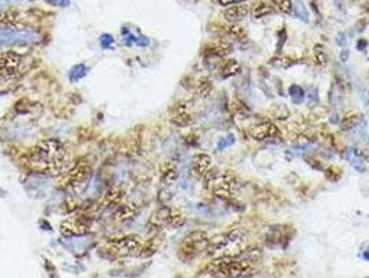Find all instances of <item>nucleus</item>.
<instances>
[{"mask_svg": "<svg viewBox=\"0 0 369 278\" xmlns=\"http://www.w3.org/2000/svg\"><path fill=\"white\" fill-rule=\"evenodd\" d=\"M68 154L64 145L57 139H44L36 144L30 152V161L35 167L50 175H60L67 167Z\"/></svg>", "mask_w": 369, "mask_h": 278, "instance_id": "1", "label": "nucleus"}, {"mask_svg": "<svg viewBox=\"0 0 369 278\" xmlns=\"http://www.w3.org/2000/svg\"><path fill=\"white\" fill-rule=\"evenodd\" d=\"M204 182L206 187L212 194L222 199H229L233 195L235 187H236V177L232 174V171H224L218 173L214 170H210L204 175Z\"/></svg>", "mask_w": 369, "mask_h": 278, "instance_id": "2", "label": "nucleus"}, {"mask_svg": "<svg viewBox=\"0 0 369 278\" xmlns=\"http://www.w3.org/2000/svg\"><path fill=\"white\" fill-rule=\"evenodd\" d=\"M210 239L207 237V234L204 231H193L189 235L185 237L183 242L179 246V258L189 262L197 256V254L207 250Z\"/></svg>", "mask_w": 369, "mask_h": 278, "instance_id": "3", "label": "nucleus"}, {"mask_svg": "<svg viewBox=\"0 0 369 278\" xmlns=\"http://www.w3.org/2000/svg\"><path fill=\"white\" fill-rule=\"evenodd\" d=\"M38 40V35L27 28H10L0 30V45H24Z\"/></svg>", "mask_w": 369, "mask_h": 278, "instance_id": "4", "label": "nucleus"}, {"mask_svg": "<svg viewBox=\"0 0 369 278\" xmlns=\"http://www.w3.org/2000/svg\"><path fill=\"white\" fill-rule=\"evenodd\" d=\"M142 248V242L138 237H125L121 239H113L106 243V249L110 253L117 256H129L136 253Z\"/></svg>", "mask_w": 369, "mask_h": 278, "instance_id": "5", "label": "nucleus"}, {"mask_svg": "<svg viewBox=\"0 0 369 278\" xmlns=\"http://www.w3.org/2000/svg\"><path fill=\"white\" fill-rule=\"evenodd\" d=\"M92 225V219L88 216H77L74 219H68L61 223V234L64 237H74V235H84L89 231Z\"/></svg>", "mask_w": 369, "mask_h": 278, "instance_id": "6", "label": "nucleus"}, {"mask_svg": "<svg viewBox=\"0 0 369 278\" xmlns=\"http://www.w3.org/2000/svg\"><path fill=\"white\" fill-rule=\"evenodd\" d=\"M92 169L88 160H79L78 163H75L72 169L68 170L67 178L64 179V185H79L88 178Z\"/></svg>", "mask_w": 369, "mask_h": 278, "instance_id": "7", "label": "nucleus"}, {"mask_svg": "<svg viewBox=\"0 0 369 278\" xmlns=\"http://www.w3.org/2000/svg\"><path fill=\"white\" fill-rule=\"evenodd\" d=\"M249 134L256 141H265L268 138H276L281 132H279V128L275 124H272L271 121H261V123L251 125Z\"/></svg>", "mask_w": 369, "mask_h": 278, "instance_id": "8", "label": "nucleus"}, {"mask_svg": "<svg viewBox=\"0 0 369 278\" xmlns=\"http://www.w3.org/2000/svg\"><path fill=\"white\" fill-rule=\"evenodd\" d=\"M171 121H173V124L178 125V127H187V125L192 123L193 115L192 113L189 111L187 104L178 103L174 106Z\"/></svg>", "mask_w": 369, "mask_h": 278, "instance_id": "9", "label": "nucleus"}, {"mask_svg": "<svg viewBox=\"0 0 369 278\" xmlns=\"http://www.w3.org/2000/svg\"><path fill=\"white\" fill-rule=\"evenodd\" d=\"M211 157L206 153H197L194 157H193V163H192V171L193 174L199 177V178H204L210 170H211Z\"/></svg>", "mask_w": 369, "mask_h": 278, "instance_id": "10", "label": "nucleus"}, {"mask_svg": "<svg viewBox=\"0 0 369 278\" xmlns=\"http://www.w3.org/2000/svg\"><path fill=\"white\" fill-rule=\"evenodd\" d=\"M249 14V7L244 3H236V5H232L231 7H228L224 11V17L225 20L229 22H239L241 21L246 15Z\"/></svg>", "mask_w": 369, "mask_h": 278, "instance_id": "11", "label": "nucleus"}, {"mask_svg": "<svg viewBox=\"0 0 369 278\" xmlns=\"http://www.w3.org/2000/svg\"><path fill=\"white\" fill-rule=\"evenodd\" d=\"M232 52V45L228 43L225 40H218V42H212L204 48V53L210 56H215V57H225Z\"/></svg>", "mask_w": 369, "mask_h": 278, "instance_id": "12", "label": "nucleus"}, {"mask_svg": "<svg viewBox=\"0 0 369 278\" xmlns=\"http://www.w3.org/2000/svg\"><path fill=\"white\" fill-rule=\"evenodd\" d=\"M178 178L177 167L173 163H165L161 167V181L165 185L174 184Z\"/></svg>", "mask_w": 369, "mask_h": 278, "instance_id": "13", "label": "nucleus"}, {"mask_svg": "<svg viewBox=\"0 0 369 278\" xmlns=\"http://www.w3.org/2000/svg\"><path fill=\"white\" fill-rule=\"evenodd\" d=\"M239 70H240V65L237 63V60H227V61L219 67V75H221V78H229L232 75L237 74Z\"/></svg>", "mask_w": 369, "mask_h": 278, "instance_id": "14", "label": "nucleus"}, {"mask_svg": "<svg viewBox=\"0 0 369 278\" xmlns=\"http://www.w3.org/2000/svg\"><path fill=\"white\" fill-rule=\"evenodd\" d=\"M358 113L357 111H349V113H346L345 117L340 121V128H341V131H351L353 128H355V125L358 124Z\"/></svg>", "mask_w": 369, "mask_h": 278, "instance_id": "15", "label": "nucleus"}, {"mask_svg": "<svg viewBox=\"0 0 369 278\" xmlns=\"http://www.w3.org/2000/svg\"><path fill=\"white\" fill-rule=\"evenodd\" d=\"M20 20V13L14 9H7L0 13V24L13 27Z\"/></svg>", "mask_w": 369, "mask_h": 278, "instance_id": "16", "label": "nucleus"}, {"mask_svg": "<svg viewBox=\"0 0 369 278\" xmlns=\"http://www.w3.org/2000/svg\"><path fill=\"white\" fill-rule=\"evenodd\" d=\"M272 10L282 13V14H291L293 13V3L291 0H269Z\"/></svg>", "mask_w": 369, "mask_h": 278, "instance_id": "17", "label": "nucleus"}, {"mask_svg": "<svg viewBox=\"0 0 369 278\" xmlns=\"http://www.w3.org/2000/svg\"><path fill=\"white\" fill-rule=\"evenodd\" d=\"M271 11L272 9L269 5H266L264 2H256L254 6H253V9H251V14H253L254 18L258 20V18H264L266 15L271 14Z\"/></svg>", "mask_w": 369, "mask_h": 278, "instance_id": "18", "label": "nucleus"}, {"mask_svg": "<svg viewBox=\"0 0 369 278\" xmlns=\"http://www.w3.org/2000/svg\"><path fill=\"white\" fill-rule=\"evenodd\" d=\"M227 35L231 36L232 39L243 40L246 38V31H244V28H243L241 25H239L237 22H233L231 27L227 28Z\"/></svg>", "mask_w": 369, "mask_h": 278, "instance_id": "19", "label": "nucleus"}, {"mask_svg": "<svg viewBox=\"0 0 369 278\" xmlns=\"http://www.w3.org/2000/svg\"><path fill=\"white\" fill-rule=\"evenodd\" d=\"M212 92V84L211 81L208 80V78H203L199 84H197V95L203 98V99H206L208 98Z\"/></svg>", "mask_w": 369, "mask_h": 278, "instance_id": "20", "label": "nucleus"}, {"mask_svg": "<svg viewBox=\"0 0 369 278\" xmlns=\"http://www.w3.org/2000/svg\"><path fill=\"white\" fill-rule=\"evenodd\" d=\"M122 198V191L118 188H113L107 191L104 195V204H117Z\"/></svg>", "mask_w": 369, "mask_h": 278, "instance_id": "21", "label": "nucleus"}, {"mask_svg": "<svg viewBox=\"0 0 369 278\" xmlns=\"http://www.w3.org/2000/svg\"><path fill=\"white\" fill-rule=\"evenodd\" d=\"M133 216H135V208L131 204H121L117 210V213H115V217L118 220L132 219Z\"/></svg>", "mask_w": 369, "mask_h": 278, "instance_id": "22", "label": "nucleus"}, {"mask_svg": "<svg viewBox=\"0 0 369 278\" xmlns=\"http://www.w3.org/2000/svg\"><path fill=\"white\" fill-rule=\"evenodd\" d=\"M314 57L315 61L319 65H326V63H328V55H326L325 48L321 43H316L314 46Z\"/></svg>", "mask_w": 369, "mask_h": 278, "instance_id": "23", "label": "nucleus"}, {"mask_svg": "<svg viewBox=\"0 0 369 278\" xmlns=\"http://www.w3.org/2000/svg\"><path fill=\"white\" fill-rule=\"evenodd\" d=\"M156 250H157V243L154 241H149L140 248L139 254H140V258H150L152 254L156 253Z\"/></svg>", "mask_w": 369, "mask_h": 278, "instance_id": "24", "label": "nucleus"}, {"mask_svg": "<svg viewBox=\"0 0 369 278\" xmlns=\"http://www.w3.org/2000/svg\"><path fill=\"white\" fill-rule=\"evenodd\" d=\"M232 111L235 113L236 115H240V117H243V115H246L249 114V109H247V106L244 103H241L240 100H237V99H233L232 100Z\"/></svg>", "mask_w": 369, "mask_h": 278, "instance_id": "25", "label": "nucleus"}, {"mask_svg": "<svg viewBox=\"0 0 369 278\" xmlns=\"http://www.w3.org/2000/svg\"><path fill=\"white\" fill-rule=\"evenodd\" d=\"M340 171H341V170L337 169V167H329L328 170H325L326 178L330 179V181H336V179H339Z\"/></svg>", "mask_w": 369, "mask_h": 278, "instance_id": "26", "label": "nucleus"}, {"mask_svg": "<svg viewBox=\"0 0 369 278\" xmlns=\"http://www.w3.org/2000/svg\"><path fill=\"white\" fill-rule=\"evenodd\" d=\"M75 74H77L75 80H79V78L85 77V74H86V68H85V65L84 64H79V65H77V67H74V70L71 71L69 77H72V75H75Z\"/></svg>", "mask_w": 369, "mask_h": 278, "instance_id": "27", "label": "nucleus"}, {"mask_svg": "<svg viewBox=\"0 0 369 278\" xmlns=\"http://www.w3.org/2000/svg\"><path fill=\"white\" fill-rule=\"evenodd\" d=\"M286 106L285 104H281V106H275L274 109H272V115L278 120H286L287 119V115L286 114H282V110L285 109Z\"/></svg>", "mask_w": 369, "mask_h": 278, "instance_id": "28", "label": "nucleus"}, {"mask_svg": "<svg viewBox=\"0 0 369 278\" xmlns=\"http://www.w3.org/2000/svg\"><path fill=\"white\" fill-rule=\"evenodd\" d=\"M290 95L293 98H296V96H304V90L301 89L300 86L293 85V86H290Z\"/></svg>", "mask_w": 369, "mask_h": 278, "instance_id": "29", "label": "nucleus"}, {"mask_svg": "<svg viewBox=\"0 0 369 278\" xmlns=\"http://www.w3.org/2000/svg\"><path fill=\"white\" fill-rule=\"evenodd\" d=\"M222 6H232V5H236V3H240L243 0H218Z\"/></svg>", "mask_w": 369, "mask_h": 278, "instance_id": "30", "label": "nucleus"}, {"mask_svg": "<svg viewBox=\"0 0 369 278\" xmlns=\"http://www.w3.org/2000/svg\"><path fill=\"white\" fill-rule=\"evenodd\" d=\"M351 2H357V0H351Z\"/></svg>", "mask_w": 369, "mask_h": 278, "instance_id": "31", "label": "nucleus"}, {"mask_svg": "<svg viewBox=\"0 0 369 278\" xmlns=\"http://www.w3.org/2000/svg\"><path fill=\"white\" fill-rule=\"evenodd\" d=\"M368 11H369V5H368Z\"/></svg>", "mask_w": 369, "mask_h": 278, "instance_id": "32", "label": "nucleus"}]
</instances>
